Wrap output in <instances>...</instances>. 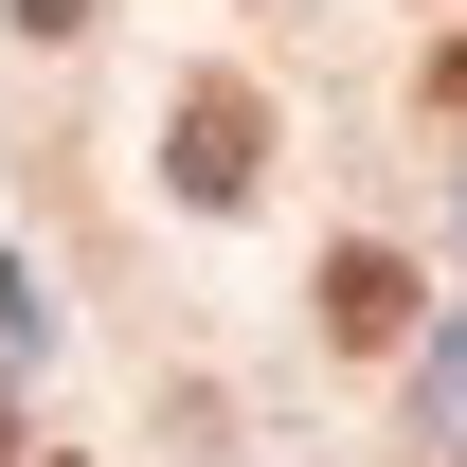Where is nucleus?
<instances>
[{"label": "nucleus", "mask_w": 467, "mask_h": 467, "mask_svg": "<svg viewBox=\"0 0 467 467\" xmlns=\"http://www.w3.org/2000/svg\"><path fill=\"white\" fill-rule=\"evenodd\" d=\"M252 180H270V109L234 72H198L180 90V198H252Z\"/></svg>", "instance_id": "1"}, {"label": "nucleus", "mask_w": 467, "mask_h": 467, "mask_svg": "<svg viewBox=\"0 0 467 467\" xmlns=\"http://www.w3.org/2000/svg\"><path fill=\"white\" fill-rule=\"evenodd\" d=\"M324 324H342V342H396V324H413V270H396V252H342V270H324Z\"/></svg>", "instance_id": "2"}, {"label": "nucleus", "mask_w": 467, "mask_h": 467, "mask_svg": "<svg viewBox=\"0 0 467 467\" xmlns=\"http://www.w3.org/2000/svg\"><path fill=\"white\" fill-rule=\"evenodd\" d=\"M431 109H450V126H467V36H450V55H431Z\"/></svg>", "instance_id": "3"}, {"label": "nucleus", "mask_w": 467, "mask_h": 467, "mask_svg": "<svg viewBox=\"0 0 467 467\" xmlns=\"http://www.w3.org/2000/svg\"><path fill=\"white\" fill-rule=\"evenodd\" d=\"M18 18H36V36H72V18H90V0H18Z\"/></svg>", "instance_id": "4"}]
</instances>
